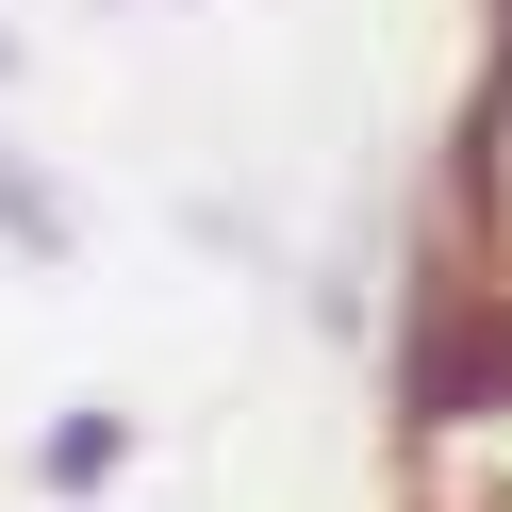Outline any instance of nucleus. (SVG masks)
<instances>
[{"label":"nucleus","mask_w":512,"mask_h":512,"mask_svg":"<svg viewBox=\"0 0 512 512\" xmlns=\"http://www.w3.org/2000/svg\"><path fill=\"white\" fill-rule=\"evenodd\" d=\"M0 232L34 248V265H50V248H67V199H50V182H34V166H17V149H0Z\"/></svg>","instance_id":"obj_1"}]
</instances>
